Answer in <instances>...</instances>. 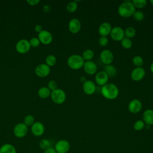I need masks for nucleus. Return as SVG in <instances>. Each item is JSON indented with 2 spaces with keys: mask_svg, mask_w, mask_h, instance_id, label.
<instances>
[{
  "mask_svg": "<svg viewBox=\"0 0 153 153\" xmlns=\"http://www.w3.org/2000/svg\"><path fill=\"white\" fill-rule=\"evenodd\" d=\"M150 3L153 5V0H151L150 1Z\"/></svg>",
  "mask_w": 153,
  "mask_h": 153,
  "instance_id": "c03bdc74",
  "label": "nucleus"
},
{
  "mask_svg": "<svg viewBox=\"0 0 153 153\" xmlns=\"http://www.w3.org/2000/svg\"><path fill=\"white\" fill-rule=\"evenodd\" d=\"M50 97L53 102L56 104L63 103L66 99L65 92L63 90L58 88L51 92Z\"/></svg>",
  "mask_w": 153,
  "mask_h": 153,
  "instance_id": "20e7f679",
  "label": "nucleus"
},
{
  "mask_svg": "<svg viewBox=\"0 0 153 153\" xmlns=\"http://www.w3.org/2000/svg\"><path fill=\"white\" fill-rule=\"evenodd\" d=\"M143 121L148 126H151L153 124V110L152 109H146L145 110L142 115Z\"/></svg>",
  "mask_w": 153,
  "mask_h": 153,
  "instance_id": "aec40b11",
  "label": "nucleus"
},
{
  "mask_svg": "<svg viewBox=\"0 0 153 153\" xmlns=\"http://www.w3.org/2000/svg\"><path fill=\"white\" fill-rule=\"evenodd\" d=\"M85 61L82 57L79 54H72L70 56L67 60L68 66L74 70H78L82 68L84 65Z\"/></svg>",
  "mask_w": 153,
  "mask_h": 153,
  "instance_id": "7ed1b4c3",
  "label": "nucleus"
},
{
  "mask_svg": "<svg viewBox=\"0 0 153 153\" xmlns=\"http://www.w3.org/2000/svg\"><path fill=\"white\" fill-rule=\"evenodd\" d=\"M0 153H1V152H0Z\"/></svg>",
  "mask_w": 153,
  "mask_h": 153,
  "instance_id": "a18cd8bd",
  "label": "nucleus"
},
{
  "mask_svg": "<svg viewBox=\"0 0 153 153\" xmlns=\"http://www.w3.org/2000/svg\"><path fill=\"white\" fill-rule=\"evenodd\" d=\"M100 93L105 99L114 100L118 97L119 94V89L115 84L108 82L101 87Z\"/></svg>",
  "mask_w": 153,
  "mask_h": 153,
  "instance_id": "f257e3e1",
  "label": "nucleus"
},
{
  "mask_svg": "<svg viewBox=\"0 0 153 153\" xmlns=\"http://www.w3.org/2000/svg\"><path fill=\"white\" fill-rule=\"evenodd\" d=\"M34 117L31 115H26L24 118V124L27 126H30L34 123Z\"/></svg>",
  "mask_w": 153,
  "mask_h": 153,
  "instance_id": "72a5a7b5",
  "label": "nucleus"
},
{
  "mask_svg": "<svg viewBox=\"0 0 153 153\" xmlns=\"http://www.w3.org/2000/svg\"><path fill=\"white\" fill-rule=\"evenodd\" d=\"M109 35L113 40L121 41L125 37L124 30L120 26H115L112 28Z\"/></svg>",
  "mask_w": 153,
  "mask_h": 153,
  "instance_id": "423d86ee",
  "label": "nucleus"
},
{
  "mask_svg": "<svg viewBox=\"0 0 153 153\" xmlns=\"http://www.w3.org/2000/svg\"><path fill=\"white\" fill-rule=\"evenodd\" d=\"M142 108V103L139 99H134L131 100L128 105V109L131 114L139 112Z\"/></svg>",
  "mask_w": 153,
  "mask_h": 153,
  "instance_id": "9b49d317",
  "label": "nucleus"
},
{
  "mask_svg": "<svg viewBox=\"0 0 153 153\" xmlns=\"http://www.w3.org/2000/svg\"><path fill=\"white\" fill-rule=\"evenodd\" d=\"M96 85L91 80H87L82 84V90L87 95H92L96 91Z\"/></svg>",
  "mask_w": 153,
  "mask_h": 153,
  "instance_id": "9d476101",
  "label": "nucleus"
},
{
  "mask_svg": "<svg viewBox=\"0 0 153 153\" xmlns=\"http://www.w3.org/2000/svg\"><path fill=\"white\" fill-rule=\"evenodd\" d=\"M133 17L135 20L140 22L144 19L145 15H144V13L142 11L136 10L133 15Z\"/></svg>",
  "mask_w": 153,
  "mask_h": 153,
  "instance_id": "7c9ffc66",
  "label": "nucleus"
},
{
  "mask_svg": "<svg viewBox=\"0 0 153 153\" xmlns=\"http://www.w3.org/2000/svg\"><path fill=\"white\" fill-rule=\"evenodd\" d=\"M29 43L30 45V47H37L40 44V41L39 40V39L36 37H33L32 38L30 41H29Z\"/></svg>",
  "mask_w": 153,
  "mask_h": 153,
  "instance_id": "f704fd0d",
  "label": "nucleus"
},
{
  "mask_svg": "<svg viewBox=\"0 0 153 153\" xmlns=\"http://www.w3.org/2000/svg\"><path fill=\"white\" fill-rule=\"evenodd\" d=\"M120 42L121 46L125 49H130L133 45L131 39L126 37H124Z\"/></svg>",
  "mask_w": 153,
  "mask_h": 153,
  "instance_id": "c85d7f7f",
  "label": "nucleus"
},
{
  "mask_svg": "<svg viewBox=\"0 0 153 153\" xmlns=\"http://www.w3.org/2000/svg\"><path fill=\"white\" fill-rule=\"evenodd\" d=\"M100 60L102 63L105 65H111L114 60V54L113 53L108 49L103 50L100 53Z\"/></svg>",
  "mask_w": 153,
  "mask_h": 153,
  "instance_id": "39448f33",
  "label": "nucleus"
},
{
  "mask_svg": "<svg viewBox=\"0 0 153 153\" xmlns=\"http://www.w3.org/2000/svg\"><path fill=\"white\" fill-rule=\"evenodd\" d=\"M146 72L142 67H136L131 72V78L134 81H141L145 76Z\"/></svg>",
  "mask_w": 153,
  "mask_h": 153,
  "instance_id": "1a4fd4ad",
  "label": "nucleus"
},
{
  "mask_svg": "<svg viewBox=\"0 0 153 153\" xmlns=\"http://www.w3.org/2000/svg\"><path fill=\"white\" fill-rule=\"evenodd\" d=\"M83 68L85 72L90 75H94L97 72V65L92 60L85 62Z\"/></svg>",
  "mask_w": 153,
  "mask_h": 153,
  "instance_id": "f3484780",
  "label": "nucleus"
},
{
  "mask_svg": "<svg viewBox=\"0 0 153 153\" xmlns=\"http://www.w3.org/2000/svg\"><path fill=\"white\" fill-rule=\"evenodd\" d=\"M81 56L85 62L90 61L93 59L94 56V53L91 49H86L83 51Z\"/></svg>",
  "mask_w": 153,
  "mask_h": 153,
  "instance_id": "5701e85b",
  "label": "nucleus"
},
{
  "mask_svg": "<svg viewBox=\"0 0 153 153\" xmlns=\"http://www.w3.org/2000/svg\"><path fill=\"white\" fill-rule=\"evenodd\" d=\"M112 28V26L109 22H103L100 25L98 28V32L100 36L107 37V36L110 35Z\"/></svg>",
  "mask_w": 153,
  "mask_h": 153,
  "instance_id": "a211bd4d",
  "label": "nucleus"
},
{
  "mask_svg": "<svg viewBox=\"0 0 153 153\" xmlns=\"http://www.w3.org/2000/svg\"><path fill=\"white\" fill-rule=\"evenodd\" d=\"M57 62V59L55 56L53 54H50L47 56L45 58V64L48 66H53L56 65Z\"/></svg>",
  "mask_w": 153,
  "mask_h": 153,
  "instance_id": "a878e982",
  "label": "nucleus"
},
{
  "mask_svg": "<svg viewBox=\"0 0 153 153\" xmlns=\"http://www.w3.org/2000/svg\"><path fill=\"white\" fill-rule=\"evenodd\" d=\"M51 92V91L48 89V87H42L39 89V90L38 91V96L41 98L46 99V98L48 97L49 96H50Z\"/></svg>",
  "mask_w": 153,
  "mask_h": 153,
  "instance_id": "b1692460",
  "label": "nucleus"
},
{
  "mask_svg": "<svg viewBox=\"0 0 153 153\" xmlns=\"http://www.w3.org/2000/svg\"><path fill=\"white\" fill-rule=\"evenodd\" d=\"M45 131V127L41 122H35L31 126L32 133L35 136H42Z\"/></svg>",
  "mask_w": 153,
  "mask_h": 153,
  "instance_id": "6ab92c4d",
  "label": "nucleus"
},
{
  "mask_svg": "<svg viewBox=\"0 0 153 153\" xmlns=\"http://www.w3.org/2000/svg\"><path fill=\"white\" fill-rule=\"evenodd\" d=\"M132 3L136 8L140 9L146 5L147 1L146 0H133L132 1Z\"/></svg>",
  "mask_w": 153,
  "mask_h": 153,
  "instance_id": "c756f323",
  "label": "nucleus"
},
{
  "mask_svg": "<svg viewBox=\"0 0 153 153\" xmlns=\"http://www.w3.org/2000/svg\"><path fill=\"white\" fill-rule=\"evenodd\" d=\"M30 47L29 41L25 39L19 40L16 45L17 51L20 54H25L27 53L30 50Z\"/></svg>",
  "mask_w": 153,
  "mask_h": 153,
  "instance_id": "6e6552de",
  "label": "nucleus"
},
{
  "mask_svg": "<svg viewBox=\"0 0 153 153\" xmlns=\"http://www.w3.org/2000/svg\"><path fill=\"white\" fill-rule=\"evenodd\" d=\"M145 123L143 121V120H137L136 121L133 125V128L136 131H140L142 130L145 127Z\"/></svg>",
  "mask_w": 153,
  "mask_h": 153,
  "instance_id": "473e14b6",
  "label": "nucleus"
},
{
  "mask_svg": "<svg viewBox=\"0 0 153 153\" xmlns=\"http://www.w3.org/2000/svg\"><path fill=\"white\" fill-rule=\"evenodd\" d=\"M78 8V3L76 1H71L66 5V10L69 13H74Z\"/></svg>",
  "mask_w": 153,
  "mask_h": 153,
  "instance_id": "bb28decb",
  "label": "nucleus"
},
{
  "mask_svg": "<svg viewBox=\"0 0 153 153\" xmlns=\"http://www.w3.org/2000/svg\"><path fill=\"white\" fill-rule=\"evenodd\" d=\"M132 62L136 67H142L143 64V59L140 56L137 55L133 57Z\"/></svg>",
  "mask_w": 153,
  "mask_h": 153,
  "instance_id": "cd10ccee",
  "label": "nucleus"
},
{
  "mask_svg": "<svg viewBox=\"0 0 153 153\" xmlns=\"http://www.w3.org/2000/svg\"><path fill=\"white\" fill-rule=\"evenodd\" d=\"M28 131L27 126L24 123H18L15 126L13 129V133L15 136L19 138H22L25 137Z\"/></svg>",
  "mask_w": 153,
  "mask_h": 153,
  "instance_id": "0eeeda50",
  "label": "nucleus"
},
{
  "mask_svg": "<svg viewBox=\"0 0 153 153\" xmlns=\"http://www.w3.org/2000/svg\"><path fill=\"white\" fill-rule=\"evenodd\" d=\"M109 42L108 38L106 36H100L99 39V44L101 47H106Z\"/></svg>",
  "mask_w": 153,
  "mask_h": 153,
  "instance_id": "e433bc0d",
  "label": "nucleus"
},
{
  "mask_svg": "<svg viewBox=\"0 0 153 153\" xmlns=\"http://www.w3.org/2000/svg\"><path fill=\"white\" fill-rule=\"evenodd\" d=\"M43 11L44 12H49L50 11V7L48 5H45L43 7Z\"/></svg>",
  "mask_w": 153,
  "mask_h": 153,
  "instance_id": "a19ab883",
  "label": "nucleus"
},
{
  "mask_svg": "<svg viewBox=\"0 0 153 153\" xmlns=\"http://www.w3.org/2000/svg\"><path fill=\"white\" fill-rule=\"evenodd\" d=\"M68 29L72 33H78L81 29V22L76 18L71 19L68 23Z\"/></svg>",
  "mask_w": 153,
  "mask_h": 153,
  "instance_id": "ddd939ff",
  "label": "nucleus"
},
{
  "mask_svg": "<svg viewBox=\"0 0 153 153\" xmlns=\"http://www.w3.org/2000/svg\"><path fill=\"white\" fill-rule=\"evenodd\" d=\"M35 30L36 32H38V33H40L42 30V26H41V25H36L35 26Z\"/></svg>",
  "mask_w": 153,
  "mask_h": 153,
  "instance_id": "ea45409f",
  "label": "nucleus"
},
{
  "mask_svg": "<svg viewBox=\"0 0 153 153\" xmlns=\"http://www.w3.org/2000/svg\"><path fill=\"white\" fill-rule=\"evenodd\" d=\"M79 81L83 84L84 82H85L87 81V79H86V78H85V76H81L79 78Z\"/></svg>",
  "mask_w": 153,
  "mask_h": 153,
  "instance_id": "79ce46f5",
  "label": "nucleus"
},
{
  "mask_svg": "<svg viewBox=\"0 0 153 153\" xmlns=\"http://www.w3.org/2000/svg\"><path fill=\"white\" fill-rule=\"evenodd\" d=\"M39 146L40 148L44 150H46L47 149L50 147V142L48 139H41L39 143Z\"/></svg>",
  "mask_w": 153,
  "mask_h": 153,
  "instance_id": "2f4dec72",
  "label": "nucleus"
},
{
  "mask_svg": "<svg viewBox=\"0 0 153 153\" xmlns=\"http://www.w3.org/2000/svg\"><path fill=\"white\" fill-rule=\"evenodd\" d=\"M39 1V0H27V2L30 5H36Z\"/></svg>",
  "mask_w": 153,
  "mask_h": 153,
  "instance_id": "4c0bfd02",
  "label": "nucleus"
},
{
  "mask_svg": "<svg viewBox=\"0 0 153 153\" xmlns=\"http://www.w3.org/2000/svg\"><path fill=\"white\" fill-rule=\"evenodd\" d=\"M109 77L114 76L117 74V69L115 67L112 65H105L104 71H103Z\"/></svg>",
  "mask_w": 153,
  "mask_h": 153,
  "instance_id": "4be33fe9",
  "label": "nucleus"
},
{
  "mask_svg": "<svg viewBox=\"0 0 153 153\" xmlns=\"http://www.w3.org/2000/svg\"><path fill=\"white\" fill-rule=\"evenodd\" d=\"M40 42L43 44L48 45L50 44L53 41V35L48 30H42L40 33H38V37Z\"/></svg>",
  "mask_w": 153,
  "mask_h": 153,
  "instance_id": "2eb2a0df",
  "label": "nucleus"
},
{
  "mask_svg": "<svg viewBox=\"0 0 153 153\" xmlns=\"http://www.w3.org/2000/svg\"><path fill=\"white\" fill-rule=\"evenodd\" d=\"M108 80L109 76L103 71H99L96 74L95 81L98 85L102 87L108 83Z\"/></svg>",
  "mask_w": 153,
  "mask_h": 153,
  "instance_id": "dca6fc26",
  "label": "nucleus"
},
{
  "mask_svg": "<svg viewBox=\"0 0 153 153\" xmlns=\"http://www.w3.org/2000/svg\"><path fill=\"white\" fill-rule=\"evenodd\" d=\"M47 87L50 91H53L57 88V83L54 80H50L47 84Z\"/></svg>",
  "mask_w": 153,
  "mask_h": 153,
  "instance_id": "c9c22d12",
  "label": "nucleus"
},
{
  "mask_svg": "<svg viewBox=\"0 0 153 153\" xmlns=\"http://www.w3.org/2000/svg\"><path fill=\"white\" fill-rule=\"evenodd\" d=\"M150 70H151V72L153 74V62L151 63L150 65Z\"/></svg>",
  "mask_w": 153,
  "mask_h": 153,
  "instance_id": "37998d69",
  "label": "nucleus"
},
{
  "mask_svg": "<svg viewBox=\"0 0 153 153\" xmlns=\"http://www.w3.org/2000/svg\"><path fill=\"white\" fill-rule=\"evenodd\" d=\"M136 11V8L132 3V1H126L122 2L118 8V14L124 18L133 16Z\"/></svg>",
  "mask_w": 153,
  "mask_h": 153,
  "instance_id": "f03ea898",
  "label": "nucleus"
},
{
  "mask_svg": "<svg viewBox=\"0 0 153 153\" xmlns=\"http://www.w3.org/2000/svg\"><path fill=\"white\" fill-rule=\"evenodd\" d=\"M50 72V68L45 63L38 65L35 68V74L41 78H44L49 75Z\"/></svg>",
  "mask_w": 153,
  "mask_h": 153,
  "instance_id": "4468645a",
  "label": "nucleus"
},
{
  "mask_svg": "<svg viewBox=\"0 0 153 153\" xmlns=\"http://www.w3.org/2000/svg\"><path fill=\"white\" fill-rule=\"evenodd\" d=\"M1 153H16L15 147L10 143H5L0 148Z\"/></svg>",
  "mask_w": 153,
  "mask_h": 153,
  "instance_id": "412c9836",
  "label": "nucleus"
},
{
  "mask_svg": "<svg viewBox=\"0 0 153 153\" xmlns=\"http://www.w3.org/2000/svg\"><path fill=\"white\" fill-rule=\"evenodd\" d=\"M54 149L57 153H66L70 149V144L66 140H60L56 143Z\"/></svg>",
  "mask_w": 153,
  "mask_h": 153,
  "instance_id": "f8f14e48",
  "label": "nucleus"
},
{
  "mask_svg": "<svg viewBox=\"0 0 153 153\" xmlns=\"http://www.w3.org/2000/svg\"><path fill=\"white\" fill-rule=\"evenodd\" d=\"M44 153H57V152H56V151L55 150V149L54 148L50 147L49 148L45 150Z\"/></svg>",
  "mask_w": 153,
  "mask_h": 153,
  "instance_id": "58836bf2",
  "label": "nucleus"
},
{
  "mask_svg": "<svg viewBox=\"0 0 153 153\" xmlns=\"http://www.w3.org/2000/svg\"><path fill=\"white\" fill-rule=\"evenodd\" d=\"M136 29L133 27H131V26H129L124 30L125 37L129 38V39L133 38L136 35Z\"/></svg>",
  "mask_w": 153,
  "mask_h": 153,
  "instance_id": "393cba45",
  "label": "nucleus"
}]
</instances>
